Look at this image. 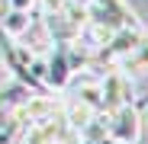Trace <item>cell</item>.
Listing matches in <instances>:
<instances>
[{
  "label": "cell",
  "instance_id": "1",
  "mask_svg": "<svg viewBox=\"0 0 148 144\" xmlns=\"http://www.w3.org/2000/svg\"><path fill=\"white\" fill-rule=\"evenodd\" d=\"M142 128V112L135 103H122L119 109L110 112V138L113 141H135Z\"/></svg>",
  "mask_w": 148,
  "mask_h": 144
},
{
  "label": "cell",
  "instance_id": "2",
  "mask_svg": "<svg viewBox=\"0 0 148 144\" xmlns=\"http://www.w3.org/2000/svg\"><path fill=\"white\" fill-rule=\"evenodd\" d=\"M74 80V70L68 64V55H64V45L52 48L45 55V87L52 90H68V83Z\"/></svg>",
  "mask_w": 148,
  "mask_h": 144
},
{
  "label": "cell",
  "instance_id": "3",
  "mask_svg": "<svg viewBox=\"0 0 148 144\" xmlns=\"http://www.w3.org/2000/svg\"><path fill=\"white\" fill-rule=\"evenodd\" d=\"M97 112H100V109H93V106H87V103H81V99L61 103V115H64V122H68L71 128H84Z\"/></svg>",
  "mask_w": 148,
  "mask_h": 144
},
{
  "label": "cell",
  "instance_id": "4",
  "mask_svg": "<svg viewBox=\"0 0 148 144\" xmlns=\"http://www.w3.org/2000/svg\"><path fill=\"white\" fill-rule=\"evenodd\" d=\"M29 22H32L29 10H7L3 19H0V29H3L10 39H23V32L29 29Z\"/></svg>",
  "mask_w": 148,
  "mask_h": 144
},
{
  "label": "cell",
  "instance_id": "5",
  "mask_svg": "<svg viewBox=\"0 0 148 144\" xmlns=\"http://www.w3.org/2000/svg\"><path fill=\"white\" fill-rule=\"evenodd\" d=\"M71 99H81L93 109H103V96H100V80H93V77H81V83L74 87L71 93Z\"/></svg>",
  "mask_w": 148,
  "mask_h": 144
},
{
  "label": "cell",
  "instance_id": "6",
  "mask_svg": "<svg viewBox=\"0 0 148 144\" xmlns=\"http://www.w3.org/2000/svg\"><path fill=\"white\" fill-rule=\"evenodd\" d=\"M122 70H132V74H138V70H148V35L138 42V48L129 55V58H122L119 61Z\"/></svg>",
  "mask_w": 148,
  "mask_h": 144
},
{
  "label": "cell",
  "instance_id": "7",
  "mask_svg": "<svg viewBox=\"0 0 148 144\" xmlns=\"http://www.w3.org/2000/svg\"><path fill=\"white\" fill-rule=\"evenodd\" d=\"M10 10H36V0H7Z\"/></svg>",
  "mask_w": 148,
  "mask_h": 144
},
{
  "label": "cell",
  "instance_id": "8",
  "mask_svg": "<svg viewBox=\"0 0 148 144\" xmlns=\"http://www.w3.org/2000/svg\"><path fill=\"white\" fill-rule=\"evenodd\" d=\"M113 144H135V141H113Z\"/></svg>",
  "mask_w": 148,
  "mask_h": 144
}]
</instances>
